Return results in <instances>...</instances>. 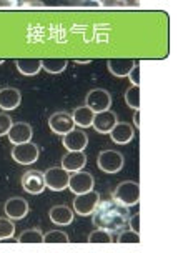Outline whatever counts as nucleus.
Segmentation results:
<instances>
[{"label":"nucleus","mask_w":178,"mask_h":253,"mask_svg":"<svg viewBox=\"0 0 178 253\" xmlns=\"http://www.w3.org/2000/svg\"><path fill=\"white\" fill-rule=\"evenodd\" d=\"M17 5V0H0V7H13Z\"/></svg>","instance_id":"72a5a7b5"},{"label":"nucleus","mask_w":178,"mask_h":253,"mask_svg":"<svg viewBox=\"0 0 178 253\" xmlns=\"http://www.w3.org/2000/svg\"><path fill=\"white\" fill-rule=\"evenodd\" d=\"M134 126L130 124H125V122H117L115 126L110 130V138L118 145H125L129 143L132 138H134Z\"/></svg>","instance_id":"dca6fc26"},{"label":"nucleus","mask_w":178,"mask_h":253,"mask_svg":"<svg viewBox=\"0 0 178 253\" xmlns=\"http://www.w3.org/2000/svg\"><path fill=\"white\" fill-rule=\"evenodd\" d=\"M112 197L115 198L117 202H120L127 207L138 205L140 203V183L132 182V180L118 183Z\"/></svg>","instance_id":"f03ea898"},{"label":"nucleus","mask_w":178,"mask_h":253,"mask_svg":"<svg viewBox=\"0 0 178 253\" xmlns=\"http://www.w3.org/2000/svg\"><path fill=\"white\" fill-rule=\"evenodd\" d=\"M122 5H127V7H136L140 5V0H120Z\"/></svg>","instance_id":"473e14b6"},{"label":"nucleus","mask_w":178,"mask_h":253,"mask_svg":"<svg viewBox=\"0 0 178 253\" xmlns=\"http://www.w3.org/2000/svg\"><path fill=\"white\" fill-rule=\"evenodd\" d=\"M72 117H74L75 126H79V128H89V126H92L93 124L95 112L90 107L84 105V107H77Z\"/></svg>","instance_id":"412c9836"},{"label":"nucleus","mask_w":178,"mask_h":253,"mask_svg":"<svg viewBox=\"0 0 178 253\" xmlns=\"http://www.w3.org/2000/svg\"><path fill=\"white\" fill-rule=\"evenodd\" d=\"M95 180L93 175L89 173V171H72L70 178H68V188H70L72 193L79 195V193H85L89 190H93Z\"/></svg>","instance_id":"0eeeda50"},{"label":"nucleus","mask_w":178,"mask_h":253,"mask_svg":"<svg viewBox=\"0 0 178 253\" xmlns=\"http://www.w3.org/2000/svg\"><path fill=\"white\" fill-rule=\"evenodd\" d=\"M129 77V80L132 82V85H140V62L135 60V65L134 69L130 70V74L127 75Z\"/></svg>","instance_id":"c756f323"},{"label":"nucleus","mask_w":178,"mask_h":253,"mask_svg":"<svg viewBox=\"0 0 178 253\" xmlns=\"http://www.w3.org/2000/svg\"><path fill=\"white\" fill-rule=\"evenodd\" d=\"M22 102V95L17 88L7 87L0 90V108L2 110H15Z\"/></svg>","instance_id":"f3484780"},{"label":"nucleus","mask_w":178,"mask_h":253,"mask_svg":"<svg viewBox=\"0 0 178 253\" xmlns=\"http://www.w3.org/2000/svg\"><path fill=\"white\" fill-rule=\"evenodd\" d=\"M117 122H118L117 114L108 108V110H102V112H97V114H95L92 126L97 133L105 135V133H110V130L115 126Z\"/></svg>","instance_id":"9b49d317"},{"label":"nucleus","mask_w":178,"mask_h":253,"mask_svg":"<svg viewBox=\"0 0 178 253\" xmlns=\"http://www.w3.org/2000/svg\"><path fill=\"white\" fill-rule=\"evenodd\" d=\"M89 242L90 243H112L113 242L112 232H108V230H105V228H97L89 235Z\"/></svg>","instance_id":"a878e982"},{"label":"nucleus","mask_w":178,"mask_h":253,"mask_svg":"<svg viewBox=\"0 0 178 253\" xmlns=\"http://www.w3.org/2000/svg\"><path fill=\"white\" fill-rule=\"evenodd\" d=\"M45 185L47 188L53 190V192H62L68 187V178H70V171H67L62 167H52L47 171H44Z\"/></svg>","instance_id":"39448f33"},{"label":"nucleus","mask_w":178,"mask_h":253,"mask_svg":"<svg viewBox=\"0 0 178 253\" xmlns=\"http://www.w3.org/2000/svg\"><path fill=\"white\" fill-rule=\"evenodd\" d=\"M17 242L20 243H42L44 242V233L40 232L39 228H30V230H25L19 235Z\"/></svg>","instance_id":"5701e85b"},{"label":"nucleus","mask_w":178,"mask_h":253,"mask_svg":"<svg viewBox=\"0 0 178 253\" xmlns=\"http://www.w3.org/2000/svg\"><path fill=\"white\" fill-rule=\"evenodd\" d=\"M63 147L67 148V152L70 150H85L89 145V137L84 132V128H74L72 132L63 135L62 138Z\"/></svg>","instance_id":"ddd939ff"},{"label":"nucleus","mask_w":178,"mask_h":253,"mask_svg":"<svg viewBox=\"0 0 178 253\" xmlns=\"http://www.w3.org/2000/svg\"><path fill=\"white\" fill-rule=\"evenodd\" d=\"M75 63H90V60H80V58H77Z\"/></svg>","instance_id":"e433bc0d"},{"label":"nucleus","mask_w":178,"mask_h":253,"mask_svg":"<svg viewBox=\"0 0 178 253\" xmlns=\"http://www.w3.org/2000/svg\"><path fill=\"white\" fill-rule=\"evenodd\" d=\"M32 135H34V130H32V126L27 122H17V124H12L7 137L13 145H19V143L30 142Z\"/></svg>","instance_id":"4468645a"},{"label":"nucleus","mask_w":178,"mask_h":253,"mask_svg":"<svg viewBox=\"0 0 178 253\" xmlns=\"http://www.w3.org/2000/svg\"><path fill=\"white\" fill-rule=\"evenodd\" d=\"M118 243H138L140 242V233L129 230V232H120L118 235Z\"/></svg>","instance_id":"cd10ccee"},{"label":"nucleus","mask_w":178,"mask_h":253,"mask_svg":"<svg viewBox=\"0 0 178 253\" xmlns=\"http://www.w3.org/2000/svg\"><path fill=\"white\" fill-rule=\"evenodd\" d=\"M12 119H10V115H7V114H0V137H3V135H7L8 133V130H10V126H12Z\"/></svg>","instance_id":"c85d7f7f"},{"label":"nucleus","mask_w":178,"mask_h":253,"mask_svg":"<svg viewBox=\"0 0 178 253\" xmlns=\"http://www.w3.org/2000/svg\"><path fill=\"white\" fill-rule=\"evenodd\" d=\"M3 211H5V215L8 218L22 220V218H25L27 213H29V203H27L25 198H22V197H12L5 202Z\"/></svg>","instance_id":"f8f14e48"},{"label":"nucleus","mask_w":178,"mask_h":253,"mask_svg":"<svg viewBox=\"0 0 178 253\" xmlns=\"http://www.w3.org/2000/svg\"><path fill=\"white\" fill-rule=\"evenodd\" d=\"M85 105L92 108L95 114L102 110H108L112 105V95L103 88H93L87 93Z\"/></svg>","instance_id":"1a4fd4ad"},{"label":"nucleus","mask_w":178,"mask_h":253,"mask_svg":"<svg viewBox=\"0 0 178 253\" xmlns=\"http://www.w3.org/2000/svg\"><path fill=\"white\" fill-rule=\"evenodd\" d=\"M87 165V155L84 150H70L67 152L62 158V169L67 171H79Z\"/></svg>","instance_id":"2eb2a0df"},{"label":"nucleus","mask_w":178,"mask_h":253,"mask_svg":"<svg viewBox=\"0 0 178 253\" xmlns=\"http://www.w3.org/2000/svg\"><path fill=\"white\" fill-rule=\"evenodd\" d=\"M44 242L45 243H68L70 238L65 232H60V230H52V232H47L44 235Z\"/></svg>","instance_id":"bb28decb"},{"label":"nucleus","mask_w":178,"mask_h":253,"mask_svg":"<svg viewBox=\"0 0 178 253\" xmlns=\"http://www.w3.org/2000/svg\"><path fill=\"white\" fill-rule=\"evenodd\" d=\"M95 3L102 7H120L122 5L120 0H95Z\"/></svg>","instance_id":"2f4dec72"},{"label":"nucleus","mask_w":178,"mask_h":253,"mask_svg":"<svg viewBox=\"0 0 178 253\" xmlns=\"http://www.w3.org/2000/svg\"><path fill=\"white\" fill-rule=\"evenodd\" d=\"M97 164L105 173H118L123 167V155L117 150H103L98 153Z\"/></svg>","instance_id":"20e7f679"},{"label":"nucleus","mask_w":178,"mask_h":253,"mask_svg":"<svg viewBox=\"0 0 178 253\" xmlns=\"http://www.w3.org/2000/svg\"><path fill=\"white\" fill-rule=\"evenodd\" d=\"M2 63H5V60H3V58H0V65H2Z\"/></svg>","instance_id":"4c0bfd02"},{"label":"nucleus","mask_w":178,"mask_h":253,"mask_svg":"<svg viewBox=\"0 0 178 253\" xmlns=\"http://www.w3.org/2000/svg\"><path fill=\"white\" fill-rule=\"evenodd\" d=\"M129 207L117 202L113 197L110 200H100L97 209L92 213V223L95 227L105 228L108 232H120L129 223Z\"/></svg>","instance_id":"f257e3e1"},{"label":"nucleus","mask_w":178,"mask_h":253,"mask_svg":"<svg viewBox=\"0 0 178 253\" xmlns=\"http://www.w3.org/2000/svg\"><path fill=\"white\" fill-rule=\"evenodd\" d=\"M70 3H75V5H80V3H84L85 0H68Z\"/></svg>","instance_id":"c9c22d12"},{"label":"nucleus","mask_w":178,"mask_h":253,"mask_svg":"<svg viewBox=\"0 0 178 253\" xmlns=\"http://www.w3.org/2000/svg\"><path fill=\"white\" fill-rule=\"evenodd\" d=\"M15 235V223L12 218H2L0 216V240H8Z\"/></svg>","instance_id":"393cba45"},{"label":"nucleus","mask_w":178,"mask_h":253,"mask_svg":"<svg viewBox=\"0 0 178 253\" xmlns=\"http://www.w3.org/2000/svg\"><path fill=\"white\" fill-rule=\"evenodd\" d=\"M74 210L67 205H57L52 207L48 211L50 220L53 221L55 225H60V227H65V225H70L74 221Z\"/></svg>","instance_id":"a211bd4d"},{"label":"nucleus","mask_w":178,"mask_h":253,"mask_svg":"<svg viewBox=\"0 0 178 253\" xmlns=\"http://www.w3.org/2000/svg\"><path fill=\"white\" fill-rule=\"evenodd\" d=\"M22 187H24L25 192L32 193V195H40V193H44V190L47 188L44 173L39 170L25 171L24 177H22Z\"/></svg>","instance_id":"9d476101"},{"label":"nucleus","mask_w":178,"mask_h":253,"mask_svg":"<svg viewBox=\"0 0 178 253\" xmlns=\"http://www.w3.org/2000/svg\"><path fill=\"white\" fill-rule=\"evenodd\" d=\"M12 158L20 165H32V164H35L39 158V147L32 142L13 145Z\"/></svg>","instance_id":"423d86ee"},{"label":"nucleus","mask_w":178,"mask_h":253,"mask_svg":"<svg viewBox=\"0 0 178 253\" xmlns=\"http://www.w3.org/2000/svg\"><path fill=\"white\" fill-rule=\"evenodd\" d=\"M125 102L127 105L134 110L140 108V85H132V87L125 92Z\"/></svg>","instance_id":"b1692460"},{"label":"nucleus","mask_w":178,"mask_h":253,"mask_svg":"<svg viewBox=\"0 0 178 253\" xmlns=\"http://www.w3.org/2000/svg\"><path fill=\"white\" fill-rule=\"evenodd\" d=\"M48 126L55 135H65L68 132L75 128V122L72 114H67V112H55L53 115H50L48 119Z\"/></svg>","instance_id":"6e6552de"},{"label":"nucleus","mask_w":178,"mask_h":253,"mask_svg":"<svg viewBox=\"0 0 178 253\" xmlns=\"http://www.w3.org/2000/svg\"><path fill=\"white\" fill-rule=\"evenodd\" d=\"M134 124H135V128H140V108H138V110H135Z\"/></svg>","instance_id":"f704fd0d"},{"label":"nucleus","mask_w":178,"mask_h":253,"mask_svg":"<svg viewBox=\"0 0 178 253\" xmlns=\"http://www.w3.org/2000/svg\"><path fill=\"white\" fill-rule=\"evenodd\" d=\"M67 58L60 57H45L42 58V69L48 74H62L67 69Z\"/></svg>","instance_id":"4be33fe9"},{"label":"nucleus","mask_w":178,"mask_h":253,"mask_svg":"<svg viewBox=\"0 0 178 253\" xmlns=\"http://www.w3.org/2000/svg\"><path fill=\"white\" fill-rule=\"evenodd\" d=\"M100 203V193L95 190H89L85 193H79L74 200V210L75 213H79L80 216H89L92 215L97 205Z\"/></svg>","instance_id":"7ed1b4c3"},{"label":"nucleus","mask_w":178,"mask_h":253,"mask_svg":"<svg viewBox=\"0 0 178 253\" xmlns=\"http://www.w3.org/2000/svg\"><path fill=\"white\" fill-rule=\"evenodd\" d=\"M17 69L22 75L32 77L37 75L40 70H42V58H17Z\"/></svg>","instance_id":"aec40b11"},{"label":"nucleus","mask_w":178,"mask_h":253,"mask_svg":"<svg viewBox=\"0 0 178 253\" xmlns=\"http://www.w3.org/2000/svg\"><path fill=\"white\" fill-rule=\"evenodd\" d=\"M129 225H130V230H134V232L140 233V213H135L134 216H130V218H129Z\"/></svg>","instance_id":"7c9ffc66"},{"label":"nucleus","mask_w":178,"mask_h":253,"mask_svg":"<svg viewBox=\"0 0 178 253\" xmlns=\"http://www.w3.org/2000/svg\"><path fill=\"white\" fill-rule=\"evenodd\" d=\"M135 65V58H108L107 67L112 75L115 77H127Z\"/></svg>","instance_id":"6ab92c4d"}]
</instances>
